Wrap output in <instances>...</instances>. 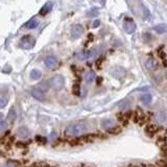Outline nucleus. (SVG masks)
<instances>
[{"label": "nucleus", "instance_id": "nucleus-7", "mask_svg": "<svg viewBox=\"0 0 167 167\" xmlns=\"http://www.w3.org/2000/svg\"><path fill=\"white\" fill-rule=\"evenodd\" d=\"M123 28L128 33H133L135 31V29H136V24L131 20V18H128V21H125V22H124Z\"/></svg>", "mask_w": 167, "mask_h": 167}, {"label": "nucleus", "instance_id": "nucleus-2", "mask_svg": "<svg viewBox=\"0 0 167 167\" xmlns=\"http://www.w3.org/2000/svg\"><path fill=\"white\" fill-rule=\"evenodd\" d=\"M36 44V39L31 35H26L21 39L20 45L24 49H30L35 46Z\"/></svg>", "mask_w": 167, "mask_h": 167}, {"label": "nucleus", "instance_id": "nucleus-23", "mask_svg": "<svg viewBox=\"0 0 167 167\" xmlns=\"http://www.w3.org/2000/svg\"><path fill=\"white\" fill-rule=\"evenodd\" d=\"M158 130H159V128L158 126H156V125H149L148 128H146V132L147 133H151V134H155V133H157L158 132Z\"/></svg>", "mask_w": 167, "mask_h": 167}, {"label": "nucleus", "instance_id": "nucleus-19", "mask_svg": "<svg viewBox=\"0 0 167 167\" xmlns=\"http://www.w3.org/2000/svg\"><path fill=\"white\" fill-rule=\"evenodd\" d=\"M141 101H142L144 105H149L151 101V95L148 94V93L143 94L142 96H141Z\"/></svg>", "mask_w": 167, "mask_h": 167}, {"label": "nucleus", "instance_id": "nucleus-17", "mask_svg": "<svg viewBox=\"0 0 167 167\" xmlns=\"http://www.w3.org/2000/svg\"><path fill=\"white\" fill-rule=\"evenodd\" d=\"M94 79H95V73L93 72V71H89V72H87L86 75H85V81L88 84L92 83V82L94 81Z\"/></svg>", "mask_w": 167, "mask_h": 167}, {"label": "nucleus", "instance_id": "nucleus-13", "mask_svg": "<svg viewBox=\"0 0 167 167\" xmlns=\"http://www.w3.org/2000/svg\"><path fill=\"white\" fill-rule=\"evenodd\" d=\"M38 24H39V22H38V20L36 18H31L29 21H27L26 23H25L24 27H26V28L28 29H33L36 28V27L38 26Z\"/></svg>", "mask_w": 167, "mask_h": 167}, {"label": "nucleus", "instance_id": "nucleus-9", "mask_svg": "<svg viewBox=\"0 0 167 167\" xmlns=\"http://www.w3.org/2000/svg\"><path fill=\"white\" fill-rule=\"evenodd\" d=\"M145 66H146V68L148 69L149 71H154L157 69L158 67V63L156 60H154L153 58H149L146 60V62H145Z\"/></svg>", "mask_w": 167, "mask_h": 167}, {"label": "nucleus", "instance_id": "nucleus-8", "mask_svg": "<svg viewBox=\"0 0 167 167\" xmlns=\"http://www.w3.org/2000/svg\"><path fill=\"white\" fill-rule=\"evenodd\" d=\"M45 92H43L42 90H40L39 88H35L33 91H31V95H33V97L35 99H37V100H44V98H45V94H44Z\"/></svg>", "mask_w": 167, "mask_h": 167}, {"label": "nucleus", "instance_id": "nucleus-24", "mask_svg": "<svg viewBox=\"0 0 167 167\" xmlns=\"http://www.w3.org/2000/svg\"><path fill=\"white\" fill-rule=\"evenodd\" d=\"M96 54H97V52L95 49H92V50H90V51H88V60H93V59L96 56Z\"/></svg>", "mask_w": 167, "mask_h": 167}, {"label": "nucleus", "instance_id": "nucleus-30", "mask_svg": "<svg viewBox=\"0 0 167 167\" xmlns=\"http://www.w3.org/2000/svg\"><path fill=\"white\" fill-rule=\"evenodd\" d=\"M157 165L159 167H167V163L166 162H164V161H158Z\"/></svg>", "mask_w": 167, "mask_h": 167}, {"label": "nucleus", "instance_id": "nucleus-20", "mask_svg": "<svg viewBox=\"0 0 167 167\" xmlns=\"http://www.w3.org/2000/svg\"><path fill=\"white\" fill-rule=\"evenodd\" d=\"M38 88L40 89V90H42L43 92H46V91L49 90L50 88V83H48V82H43V83H41L39 85V87Z\"/></svg>", "mask_w": 167, "mask_h": 167}, {"label": "nucleus", "instance_id": "nucleus-1", "mask_svg": "<svg viewBox=\"0 0 167 167\" xmlns=\"http://www.w3.org/2000/svg\"><path fill=\"white\" fill-rule=\"evenodd\" d=\"M87 131V125L84 122H73L70 123L66 128V134L69 136H81L86 133Z\"/></svg>", "mask_w": 167, "mask_h": 167}, {"label": "nucleus", "instance_id": "nucleus-10", "mask_svg": "<svg viewBox=\"0 0 167 167\" xmlns=\"http://www.w3.org/2000/svg\"><path fill=\"white\" fill-rule=\"evenodd\" d=\"M52 6H53V4H52V2H46L45 4H44L43 6H42V8L40 10V13L39 14L41 15V16H45V15H47L48 13L50 12V10H52Z\"/></svg>", "mask_w": 167, "mask_h": 167}, {"label": "nucleus", "instance_id": "nucleus-25", "mask_svg": "<svg viewBox=\"0 0 167 167\" xmlns=\"http://www.w3.org/2000/svg\"><path fill=\"white\" fill-rule=\"evenodd\" d=\"M149 16H151V13H149V10H147V8L143 7V18L146 20V19L149 18Z\"/></svg>", "mask_w": 167, "mask_h": 167}, {"label": "nucleus", "instance_id": "nucleus-35", "mask_svg": "<svg viewBox=\"0 0 167 167\" xmlns=\"http://www.w3.org/2000/svg\"><path fill=\"white\" fill-rule=\"evenodd\" d=\"M0 119H2V115H1V114H0Z\"/></svg>", "mask_w": 167, "mask_h": 167}, {"label": "nucleus", "instance_id": "nucleus-5", "mask_svg": "<svg viewBox=\"0 0 167 167\" xmlns=\"http://www.w3.org/2000/svg\"><path fill=\"white\" fill-rule=\"evenodd\" d=\"M84 33V27L81 24H75L74 26L71 28V37L72 39H77L79 38Z\"/></svg>", "mask_w": 167, "mask_h": 167}, {"label": "nucleus", "instance_id": "nucleus-12", "mask_svg": "<svg viewBox=\"0 0 167 167\" xmlns=\"http://www.w3.org/2000/svg\"><path fill=\"white\" fill-rule=\"evenodd\" d=\"M112 74H113L116 79H122V77L125 76L126 72L123 68H115V70L112 72Z\"/></svg>", "mask_w": 167, "mask_h": 167}, {"label": "nucleus", "instance_id": "nucleus-22", "mask_svg": "<svg viewBox=\"0 0 167 167\" xmlns=\"http://www.w3.org/2000/svg\"><path fill=\"white\" fill-rule=\"evenodd\" d=\"M8 100L5 96H0V109H3V108L6 107Z\"/></svg>", "mask_w": 167, "mask_h": 167}, {"label": "nucleus", "instance_id": "nucleus-34", "mask_svg": "<svg viewBox=\"0 0 167 167\" xmlns=\"http://www.w3.org/2000/svg\"><path fill=\"white\" fill-rule=\"evenodd\" d=\"M3 167H15V166L12 165V164H6V165H4Z\"/></svg>", "mask_w": 167, "mask_h": 167}, {"label": "nucleus", "instance_id": "nucleus-26", "mask_svg": "<svg viewBox=\"0 0 167 167\" xmlns=\"http://www.w3.org/2000/svg\"><path fill=\"white\" fill-rule=\"evenodd\" d=\"M97 15H98V12L96 10H91L87 13V16L88 17H94V16H97Z\"/></svg>", "mask_w": 167, "mask_h": 167}, {"label": "nucleus", "instance_id": "nucleus-4", "mask_svg": "<svg viewBox=\"0 0 167 167\" xmlns=\"http://www.w3.org/2000/svg\"><path fill=\"white\" fill-rule=\"evenodd\" d=\"M44 63H45L46 67L49 68V69H51V70H56V69L59 67V65H60L59 60L53 56H47V58L45 59V61H44Z\"/></svg>", "mask_w": 167, "mask_h": 167}, {"label": "nucleus", "instance_id": "nucleus-18", "mask_svg": "<svg viewBox=\"0 0 167 167\" xmlns=\"http://www.w3.org/2000/svg\"><path fill=\"white\" fill-rule=\"evenodd\" d=\"M114 126V121L111 119H105L102 121V128H105V130H110Z\"/></svg>", "mask_w": 167, "mask_h": 167}, {"label": "nucleus", "instance_id": "nucleus-15", "mask_svg": "<svg viewBox=\"0 0 167 167\" xmlns=\"http://www.w3.org/2000/svg\"><path fill=\"white\" fill-rule=\"evenodd\" d=\"M154 30L158 33H164L167 31V25L166 24H158L154 27Z\"/></svg>", "mask_w": 167, "mask_h": 167}, {"label": "nucleus", "instance_id": "nucleus-31", "mask_svg": "<svg viewBox=\"0 0 167 167\" xmlns=\"http://www.w3.org/2000/svg\"><path fill=\"white\" fill-rule=\"evenodd\" d=\"M101 62H102V59H99V60L97 61V63H96V66H97V68H99V67H100Z\"/></svg>", "mask_w": 167, "mask_h": 167}, {"label": "nucleus", "instance_id": "nucleus-32", "mask_svg": "<svg viewBox=\"0 0 167 167\" xmlns=\"http://www.w3.org/2000/svg\"><path fill=\"white\" fill-rule=\"evenodd\" d=\"M37 167H48V166L46 165V164H43V163H42V164H39V165H38Z\"/></svg>", "mask_w": 167, "mask_h": 167}, {"label": "nucleus", "instance_id": "nucleus-33", "mask_svg": "<svg viewBox=\"0 0 167 167\" xmlns=\"http://www.w3.org/2000/svg\"><path fill=\"white\" fill-rule=\"evenodd\" d=\"M159 56H162V58H164V56H165V54H164V52H163V51H159Z\"/></svg>", "mask_w": 167, "mask_h": 167}, {"label": "nucleus", "instance_id": "nucleus-29", "mask_svg": "<svg viewBox=\"0 0 167 167\" xmlns=\"http://www.w3.org/2000/svg\"><path fill=\"white\" fill-rule=\"evenodd\" d=\"M99 25H100V21H99V20H95L94 22L92 23V27H93V28H96V27H98Z\"/></svg>", "mask_w": 167, "mask_h": 167}, {"label": "nucleus", "instance_id": "nucleus-11", "mask_svg": "<svg viewBox=\"0 0 167 167\" xmlns=\"http://www.w3.org/2000/svg\"><path fill=\"white\" fill-rule=\"evenodd\" d=\"M17 118V112L16 110H15V108H10V110L8 111L7 113V117H6V120H7V122H10V123H13V122L16 120Z\"/></svg>", "mask_w": 167, "mask_h": 167}, {"label": "nucleus", "instance_id": "nucleus-14", "mask_svg": "<svg viewBox=\"0 0 167 167\" xmlns=\"http://www.w3.org/2000/svg\"><path fill=\"white\" fill-rule=\"evenodd\" d=\"M166 114L164 113V112H158L157 114L155 115V119L157 122H159V123H163V122L166 121Z\"/></svg>", "mask_w": 167, "mask_h": 167}, {"label": "nucleus", "instance_id": "nucleus-6", "mask_svg": "<svg viewBox=\"0 0 167 167\" xmlns=\"http://www.w3.org/2000/svg\"><path fill=\"white\" fill-rule=\"evenodd\" d=\"M16 135L21 139H26V138H28L29 137L30 133H29V131H28V128H25V126H20V128L17 130Z\"/></svg>", "mask_w": 167, "mask_h": 167}, {"label": "nucleus", "instance_id": "nucleus-27", "mask_svg": "<svg viewBox=\"0 0 167 167\" xmlns=\"http://www.w3.org/2000/svg\"><path fill=\"white\" fill-rule=\"evenodd\" d=\"M109 131V133H111V134H118V133H120V128H110V130H108Z\"/></svg>", "mask_w": 167, "mask_h": 167}, {"label": "nucleus", "instance_id": "nucleus-16", "mask_svg": "<svg viewBox=\"0 0 167 167\" xmlns=\"http://www.w3.org/2000/svg\"><path fill=\"white\" fill-rule=\"evenodd\" d=\"M42 76V72L38 69H33L30 72V79H33V81H37V79H40Z\"/></svg>", "mask_w": 167, "mask_h": 167}, {"label": "nucleus", "instance_id": "nucleus-21", "mask_svg": "<svg viewBox=\"0 0 167 167\" xmlns=\"http://www.w3.org/2000/svg\"><path fill=\"white\" fill-rule=\"evenodd\" d=\"M8 128V123L7 121L3 119H0V132H5Z\"/></svg>", "mask_w": 167, "mask_h": 167}, {"label": "nucleus", "instance_id": "nucleus-28", "mask_svg": "<svg viewBox=\"0 0 167 167\" xmlns=\"http://www.w3.org/2000/svg\"><path fill=\"white\" fill-rule=\"evenodd\" d=\"M73 93H74L75 95L79 94V85H74V87H73Z\"/></svg>", "mask_w": 167, "mask_h": 167}, {"label": "nucleus", "instance_id": "nucleus-3", "mask_svg": "<svg viewBox=\"0 0 167 167\" xmlns=\"http://www.w3.org/2000/svg\"><path fill=\"white\" fill-rule=\"evenodd\" d=\"M65 86V79L62 75H54L51 79H50V87L54 90H61L63 87Z\"/></svg>", "mask_w": 167, "mask_h": 167}]
</instances>
